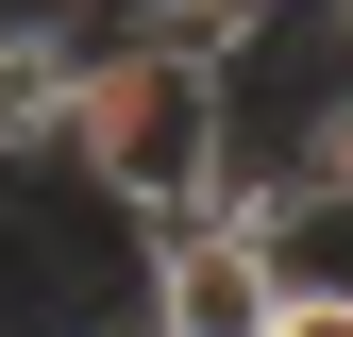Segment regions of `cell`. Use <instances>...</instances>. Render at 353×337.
<instances>
[{"mask_svg":"<svg viewBox=\"0 0 353 337\" xmlns=\"http://www.w3.org/2000/svg\"><path fill=\"white\" fill-rule=\"evenodd\" d=\"M286 287H270V236L236 220H152V270H135V337H270Z\"/></svg>","mask_w":353,"mask_h":337,"instance_id":"obj_2","label":"cell"},{"mask_svg":"<svg viewBox=\"0 0 353 337\" xmlns=\"http://www.w3.org/2000/svg\"><path fill=\"white\" fill-rule=\"evenodd\" d=\"M286 186H303V202H353V68L286 118Z\"/></svg>","mask_w":353,"mask_h":337,"instance_id":"obj_3","label":"cell"},{"mask_svg":"<svg viewBox=\"0 0 353 337\" xmlns=\"http://www.w3.org/2000/svg\"><path fill=\"white\" fill-rule=\"evenodd\" d=\"M320 17H336V51H353V0H320Z\"/></svg>","mask_w":353,"mask_h":337,"instance_id":"obj_4","label":"cell"},{"mask_svg":"<svg viewBox=\"0 0 353 337\" xmlns=\"http://www.w3.org/2000/svg\"><path fill=\"white\" fill-rule=\"evenodd\" d=\"M219 152H236V84L185 68V51H135V34H101V51L68 68V118H51V168L84 202H118V220H202Z\"/></svg>","mask_w":353,"mask_h":337,"instance_id":"obj_1","label":"cell"},{"mask_svg":"<svg viewBox=\"0 0 353 337\" xmlns=\"http://www.w3.org/2000/svg\"><path fill=\"white\" fill-rule=\"evenodd\" d=\"M118 337H135V320H118Z\"/></svg>","mask_w":353,"mask_h":337,"instance_id":"obj_5","label":"cell"}]
</instances>
